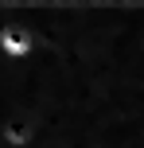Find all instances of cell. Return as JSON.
I'll use <instances>...</instances> for the list:
<instances>
[{
    "mask_svg": "<svg viewBox=\"0 0 144 148\" xmlns=\"http://www.w3.org/2000/svg\"><path fill=\"white\" fill-rule=\"evenodd\" d=\"M35 51H39V35L27 27V23L8 20L4 27H0V59H8V62H27V59H35Z\"/></svg>",
    "mask_w": 144,
    "mask_h": 148,
    "instance_id": "1",
    "label": "cell"
},
{
    "mask_svg": "<svg viewBox=\"0 0 144 148\" xmlns=\"http://www.w3.org/2000/svg\"><path fill=\"white\" fill-rule=\"evenodd\" d=\"M0 140L8 148H35L39 129H35V121L23 117V113H8V117L0 121Z\"/></svg>",
    "mask_w": 144,
    "mask_h": 148,
    "instance_id": "2",
    "label": "cell"
}]
</instances>
